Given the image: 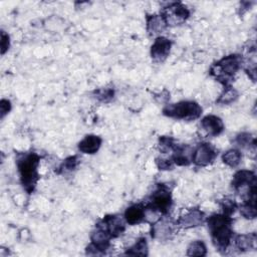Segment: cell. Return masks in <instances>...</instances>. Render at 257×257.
I'll use <instances>...</instances> for the list:
<instances>
[{
    "label": "cell",
    "instance_id": "6da1fadb",
    "mask_svg": "<svg viewBox=\"0 0 257 257\" xmlns=\"http://www.w3.org/2000/svg\"><path fill=\"white\" fill-rule=\"evenodd\" d=\"M211 235V239L215 248L220 252H225L233 238L231 216L225 214H213L206 219L205 222Z\"/></svg>",
    "mask_w": 257,
    "mask_h": 257
},
{
    "label": "cell",
    "instance_id": "7a4b0ae2",
    "mask_svg": "<svg viewBox=\"0 0 257 257\" xmlns=\"http://www.w3.org/2000/svg\"><path fill=\"white\" fill-rule=\"evenodd\" d=\"M40 157L35 153H23L18 155L16 166L23 189L27 194H32L39 180L38 166Z\"/></svg>",
    "mask_w": 257,
    "mask_h": 257
},
{
    "label": "cell",
    "instance_id": "3957f363",
    "mask_svg": "<svg viewBox=\"0 0 257 257\" xmlns=\"http://www.w3.org/2000/svg\"><path fill=\"white\" fill-rule=\"evenodd\" d=\"M243 64V57L240 54L233 53L224 56L214 63L210 68V74L223 86H229L234 79L235 74Z\"/></svg>",
    "mask_w": 257,
    "mask_h": 257
},
{
    "label": "cell",
    "instance_id": "277c9868",
    "mask_svg": "<svg viewBox=\"0 0 257 257\" xmlns=\"http://www.w3.org/2000/svg\"><path fill=\"white\" fill-rule=\"evenodd\" d=\"M256 175L253 171L240 170L233 176L231 186L243 202H256Z\"/></svg>",
    "mask_w": 257,
    "mask_h": 257
},
{
    "label": "cell",
    "instance_id": "5b68a950",
    "mask_svg": "<svg viewBox=\"0 0 257 257\" xmlns=\"http://www.w3.org/2000/svg\"><path fill=\"white\" fill-rule=\"evenodd\" d=\"M202 111L203 109L201 105L193 100H182L176 103H170L163 108L164 115L171 118L187 121L199 118L202 114Z\"/></svg>",
    "mask_w": 257,
    "mask_h": 257
},
{
    "label": "cell",
    "instance_id": "8992f818",
    "mask_svg": "<svg viewBox=\"0 0 257 257\" xmlns=\"http://www.w3.org/2000/svg\"><path fill=\"white\" fill-rule=\"evenodd\" d=\"M172 204L173 199L171 188L167 184H158L156 190L150 196L145 207L165 216L169 213Z\"/></svg>",
    "mask_w": 257,
    "mask_h": 257
},
{
    "label": "cell",
    "instance_id": "52a82bcc",
    "mask_svg": "<svg viewBox=\"0 0 257 257\" xmlns=\"http://www.w3.org/2000/svg\"><path fill=\"white\" fill-rule=\"evenodd\" d=\"M161 15L167 26H178L183 24L190 16V10L181 2H173L163 7Z\"/></svg>",
    "mask_w": 257,
    "mask_h": 257
},
{
    "label": "cell",
    "instance_id": "ba28073f",
    "mask_svg": "<svg viewBox=\"0 0 257 257\" xmlns=\"http://www.w3.org/2000/svg\"><path fill=\"white\" fill-rule=\"evenodd\" d=\"M125 223L126 222L123 217L113 214L104 216L95 224V227L106 231L111 236V238H116L124 232Z\"/></svg>",
    "mask_w": 257,
    "mask_h": 257
},
{
    "label": "cell",
    "instance_id": "9c48e42d",
    "mask_svg": "<svg viewBox=\"0 0 257 257\" xmlns=\"http://www.w3.org/2000/svg\"><path fill=\"white\" fill-rule=\"evenodd\" d=\"M216 149L209 143L199 144L192 153V163L198 167H206L210 165L217 157Z\"/></svg>",
    "mask_w": 257,
    "mask_h": 257
},
{
    "label": "cell",
    "instance_id": "30bf717a",
    "mask_svg": "<svg viewBox=\"0 0 257 257\" xmlns=\"http://www.w3.org/2000/svg\"><path fill=\"white\" fill-rule=\"evenodd\" d=\"M176 227H178L177 223H174L172 220L161 217L158 221L152 224V238L160 241L169 240L174 235Z\"/></svg>",
    "mask_w": 257,
    "mask_h": 257
},
{
    "label": "cell",
    "instance_id": "8fae6325",
    "mask_svg": "<svg viewBox=\"0 0 257 257\" xmlns=\"http://www.w3.org/2000/svg\"><path fill=\"white\" fill-rule=\"evenodd\" d=\"M206 215L205 213L198 209V208H192L189 211H187L184 215H182L177 221V226L184 228V229H190L202 226L206 222Z\"/></svg>",
    "mask_w": 257,
    "mask_h": 257
},
{
    "label": "cell",
    "instance_id": "7c38bea8",
    "mask_svg": "<svg viewBox=\"0 0 257 257\" xmlns=\"http://www.w3.org/2000/svg\"><path fill=\"white\" fill-rule=\"evenodd\" d=\"M172 41L164 36H158L151 46V57L156 63H163L169 56Z\"/></svg>",
    "mask_w": 257,
    "mask_h": 257
},
{
    "label": "cell",
    "instance_id": "4fadbf2b",
    "mask_svg": "<svg viewBox=\"0 0 257 257\" xmlns=\"http://www.w3.org/2000/svg\"><path fill=\"white\" fill-rule=\"evenodd\" d=\"M201 127L205 133L211 137H217L221 135L225 128L223 120L214 114H209L201 119Z\"/></svg>",
    "mask_w": 257,
    "mask_h": 257
},
{
    "label": "cell",
    "instance_id": "5bb4252c",
    "mask_svg": "<svg viewBox=\"0 0 257 257\" xmlns=\"http://www.w3.org/2000/svg\"><path fill=\"white\" fill-rule=\"evenodd\" d=\"M102 139L96 135H86L77 145L78 151L82 154L93 155L98 152Z\"/></svg>",
    "mask_w": 257,
    "mask_h": 257
},
{
    "label": "cell",
    "instance_id": "9a60e30c",
    "mask_svg": "<svg viewBox=\"0 0 257 257\" xmlns=\"http://www.w3.org/2000/svg\"><path fill=\"white\" fill-rule=\"evenodd\" d=\"M191 148L186 145H178L176 144L171 159L173 160L175 166H189L192 163V157L189 156V153H192Z\"/></svg>",
    "mask_w": 257,
    "mask_h": 257
},
{
    "label": "cell",
    "instance_id": "2e32d148",
    "mask_svg": "<svg viewBox=\"0 0 257 257\" xmlns=\"http://www.w3.org/2000/svg\"><path fill=\"white\" fill-rule=\"evenodd\" d=\"M123 218L126 224L132 226L140 224L145 220V205L140 203L127 207L123 213Z\"/></svg>",
    "mask_w": 257,
    "mask_h": 257
},
{
    "label": "cell",
    "instance_id": "e0dca14e",
    "mask_svg": "<svg viewBox=\"0 0 257 257\" xmlns=\"http://www.w3.org/2000/svg\"><path fill=\"white\" fill-rule=\"evenodd\" d=\"M147 31L150 36H159L166 28L167 23L161 14H152L146 17Z\"/></svg>",
    "mask_w": 257,
    "mask_h": 257
},
{
    "label": "cell",
    "instance_id": "ac0fdd59",
    "mask_svg": "<svg viewBox=\"0 0 257 257\" xmlns=\"http://www.w3.org/2000/svg\"><path fill=\"white\" fill-rule=\"evenodd\" d=\"M234 242H235L236 248L241 252L255 250L256 243H257V236H256V233L237 235L234 239Z\"/></svg>",
    "mask_w": 257,
    "mask_h": 257
},
{
    "label": "cell",
    "instance_id": "d6986e66",
    "mask_svg": "<svg viewBox=\"0 0 257 257\" xmlns=\"http://www.w3.org/2000/svg\"><path fill=\"white\" fill-rule=\"evenodd\" d=\"M124 254L131 255V256H148L149 247H148L147 239L145 237L139 238L136 241V243L124 252Z\"/></svg>",
    "mask_w": 257,
    "mask_h": 257
},
{
    "label": "cell",
    "instance_id": "ffe728a7",
    "mask_svg": "<svg viewBox=\"0 0 257 257\" xmlns=\"http://www.w3.org/2000/svg\"><path fill=\"white\" fill-rule=\"evenodd\" d=\"M242 160V154L239 150L237 149H231L228 150L226 153L223 154L222 156V161L225 165L231 167V168H236Z\"/></svg>",
    "mask_w": 257,
    "mask_h": 257
},
{
    "label": "cell",
    "instance_id": "44dd1931",
    "mask_svg": "<svg viewBox=\"0 0 257 257\" xmlns=\"http://www.w3.org/2000/svg\"><path fill=\"white\" fill-rule=\"evenodd\" d=\"M238 96H239V93L234 87H232L231 85L225 86L222 93L216 100V102L218 104H230L234 102L238 98Z\"/></svg>",
    "mask_w": 257,
    "mask_h": 257
},
{
    "label": "cell",
    "instance_id": "7402d4cb",
    "mask_svg": "<svg viewBox=\"0 0 257 257\" xmlns=\"http://www.w3.org/2000/svg\"><path fill=\"white\" fill-rule=\"evenodd\" d=\"M235 143L242 149L255 150V148H256V140L250 133L239 134L235 139Z\"/></svg>",
    "mask_w": 257,
    "mask_h": 257
},
{
    "label": "cell",
    "instance_id": "603a6c76",
    "mask_svg": "<svg viewBox=\"0 0 257 257\" xmlns=\"http://www.w3.org/2000/svg\"><path fill=\"white\" fill-rule=\"evenodd\" d=\"M207 254V247L202 240H196L190 243L187 249L188 256H206Z\"/></svg>",
    "mask_w": 257,
    "mask_h": 257
},
{
    "label": "cell",
    "instance_id": "cb8c5ba5",
    "mask_svg": "<svg viewBox=\"0 0 257 257\" xmlns=\"http://www.w3.org/2000/svg\"><path fill=\"white\" fill-rule=\"evenodd\" d=\"M240 214L248 220H253L257 216L256 210V202H243L240 206H238Z\"/></svg>",
    "mask_w": 257,
    "mask_h": 257
},
{
    "label": "cell",
    "instance_id": "d4e9b609",
    "mask_svg": "<svg viewBox=\"0 0 257 257\" xmlns=\"http://www.w3.org/2000/svg\"><path fill=\"white\" fill-rule=\"evenodd\" d=\"M176 142L172 137L169 136H162L159 138L158 141V147L161 153L163 154H169L172 153L175 146H176Z\"/></svg>",
    "mask_w": 257,
    "mask_h": 257
},
{
    "label": "cell",
    "instance_id": "484cf974",
    "mask_svg": "<svg viewBox=\"0 0 257 257\" xmlns=\"http://www.w3.org/2000/svg\"><path fill=\"white\" fill-rule=\"evenodd\" d=\"M92 95L95 99H97L100 102H108L113 98L114 90L109 87L97 88V89L93 90Z\"/></svg>",
    "mask_w": 257,
    "mask_h": 257
},
{
    "label": "cell",
    "instance_id": "4316f807",
    "mask_svg": "<svg viewBox=\"0 0 257 257\" xmlns=\"http://www.w3.org/2000/svg\"><path fill=\"white\" fill-rule=\"evenodd\" d=\"M78 165V159L77 156H70L68 158H66L62 164L59 166L57 173L61 174V173H66V172H71L73 170H75V168Z\"/></svg>",
    "mask_w": 257,
    "mask_h": 257
},
{
    "label": "cell",
    "instance_id": "83f0119b",
    "mask_svg": "<svg viewBox=\"0 0 257 257\" xmlns=\"http://www.w3.org/2000/svg\"><path fill=\"white\" fill-rule=\"evenodd\" d=\"M220 205H221L223 214L228 215V216H231L232 214H234L235 211L238 209V204L234 200L229 199V198L223 199L220 202Z\"/></svg>",
    "mask_w": 257,
    "mask_h": 257
},
{
    "label": "cell",
    "instance_id": "f1b7e54d",
    "mask_svg": "<svg viewBox=\"0 0 257 257\" xmlns=\"http://www.w3.org/2000/svg\"><path fill=\"white\" fill-rule=\"evenodd\" d=\"M156 165L159 170L162 171H168V170H173L175 164L173 160L170 158H157L156 159Z\"/></svg>",
    "mask_w": 257,
    "mask_h": 257
},
{
    "label": "cell",
    "instance_id": "f546056e",
    "mask_svg": "<svg viewBox=\"0 0 257 257\" xmlns=\"http://www.w3.org/2000/svg\"><path fill=\"white\" fill-rule=\"evenodd\" d=\"M10 46V37L8 33H6L4 30L1 31V54L4 55L5 52L9 49Z\"/></svg>",
    "mask_w": 257,
    "mask_h": 257
},
{
    "label": "cell",
    "instance_id": "4dcf8cb0",
    "mask_svg": "<svg viewBox=\"0 0 257 257\" xmlns=\"http://www.w3.org/2000/svg\"><path fill=\"white\" fill-rule=\"evenodd\" d=\"M11 110V102L8 99L2 98L0 100V117L3 118Z\"/></svg>",
    "mask_w": 257,
    "mask_h": 257
},
{
    "label": "cell",
    "instance_id": "1f68e13d",
    "mask_svg": "<svg viewBox=\"0 0 257 257\" xmlns=\"http://www.w3.org/2000/svg\"><path fill=\"white\" fill-rule=\"evenodd\" d=\"M245 70H246L247 74L249 75V77H250L253 81H255V80H256V66H255V64H253L252 66H249V67L246 68Z\"/></svg>",
    "mask_w": 257,
    "mask_h": 257
}]
</instances>
